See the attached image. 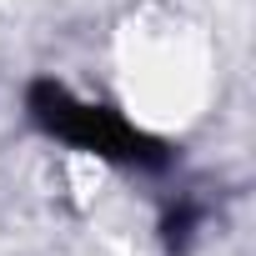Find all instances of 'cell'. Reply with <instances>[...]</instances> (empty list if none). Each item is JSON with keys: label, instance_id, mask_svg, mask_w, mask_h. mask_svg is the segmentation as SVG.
Wrapping results in <instances>:
<instances>
[{"label": "cell", "instance_id": "obj_1", "mask_svg": "<svg viewBox=\"0 0 256 256\" xmlns=\"http://www.w3.org/2000/svg\"><path fill=\"white\" fill-rule=\"evenodd\" d=\"M30 116L50 136H60V141H70V146H80V151H90L100 161H120V166H161L166 161V151L151 136H141L131 120H120L110 106L70 96L66 86L40 80L30 90Z\"/></svg>", "mask_w": 256, "mask_h": 256}]
</instances>
